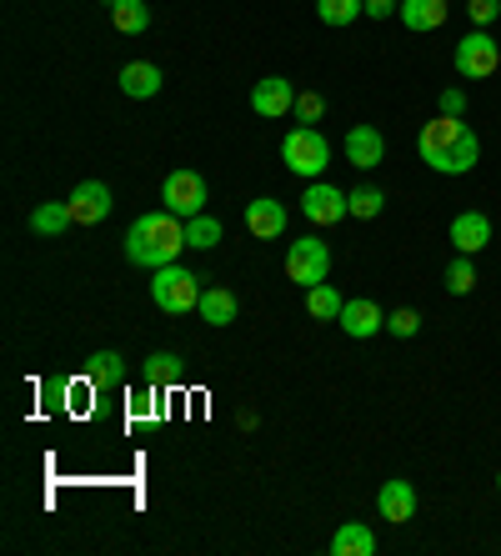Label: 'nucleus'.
Returning <instances> with one entry per match:
<instances>
[{"mask_svg":"<svg viewBox=\"0 0 501 556\" xmlns=\"http://www.w3.org/2000/svg\"><path fill=\"white\" fill-rule=\"evenodd\" d=\"M416 155L437 176H466L481 161V141H476V130L462 116H437V121H426L422 136H416Z\"/></svg>","mask_w":501,"mask_h":556,"instance_id":"nucleus-1","label":"nucleus"},{"mask_svg":"<svg viewBox=\"0 0 501 556\" xmlns=\"http://www.w3.org/2000/svg\"><path fill=\"white\" fill-rule=\"evenodd\" d=\"M180 251H186V220L176 211H151L126 231V261L130 266H146V271H161V266H176Z\"/></svg>","mask_w":501,"mask_h":556,"instance_id":"nucleus-2","label":"nucleus"},{"mask_svg":"<svg viewBox=\"0 0 501 556\" xmlns=\"http://www.w3.org/2000/svg\"><path fill=\"white\" fill-rule=\"evenodd\" d=\"M281 161L291 176H301V181H322L326 166H331V141H326L316 126H296V130H286Z\"/></svg>","mask_w":501,"mask_h":556,"instance_id":"nucleus-3","label":"nucleus"},{"mask_svg":"<svg viewBox=\"0 0 501 556\" xmlns=\"http://www.w3.org/2000/svg\"><path fill=\"white\" fill-rule=\"evenodd\" d=\"M201 276H191L186 266H161V271H151V301L166 316H191L196 306H201Z\"/></svg>","mask_w":501,"mask_h":556,"instance_id":"nucleus-4","label":"nucleus"},{"mask_svg":"<svg viewBox=\"0 0 501 556\" xmlns=\"http://www.w3.org/2000/svg\"><path fill=\"white\" fill-rule=\"evenodd\" d=\"M451 65H456V76L462 80H487L497 76V65H501V46L491 30H466L462 40H456V55H451Z\"/></svg>","mask_w":501,"mask_h":556,"instance_id":"nucleus-5","label":"nucleus"},{"mask_svg":"<svg viewBox=\"0 0 501 556\" xmlns=\"http://www.w3.org/2000/svg\"><path fill=\"white\" fill-rule=\"evenodd\" d=\"M326 271H331V251H326V241L301 236V241L286 247V281H296L301 291H306V286H322Z\"/></svg>","mask_w":501,"mask_h":556,"instance_id":"nucleus-6","label":"nucleus"},{"mask_svg":"<svg viewBox=\"0 0 501 556\" xmlns=\"http://www.w3.org/2000/svg\"><path fill=\"white\" fill-rule=\"evenodd\" d=\"M301 216H306L311 226H341V220L351 216V191H341V186H331V181H306V191H301Z\"/></svg>","mask_w":501,"mask_h":556,"instance_id":"nucleus-7","label":"nucleus"},{"mask_svg":"<svg viewBox=\"0 0 501 556\" xmlns=\"http://www.w3.org/2000/svg\"><path fill=\"white\" fill-rule=\"evenodd\" d=\"M161 201L166 211H176L180 220H191L206 211V176H196V170H171L166 186H161Z\"/></svg>","mask_w":501,"mask_h":556,"instance_id":"nucleus-8","label":"nucleus"},{"mask_svg":"<svg viewBox=\"0 0 501 556\" xmlns=\"http://www.w3.org/2000/svg\"><path fill=\"white\" fill-rule=\"evenodd\" d=\"M65 206H71V220H76V226H101V220L111 216V206H116V195H111L105 181H80Z\"/></svg>","mask_w":501,"mask_h":556,"instance_id":"nucleus-9","label":"nucleus"},{"mask_svg":"<svg viewBox=\"0 0 501 556\" xmlns=\"http://www.w3.org/2000/svg\"><path fill=\"white\" fill-rule=\"evenodd\" d=\"M251 111H256L261 121H281L286 111H296V86L286 76L256 80V91H251Z\"/></svg>","mask_w":501,"mask_h":556,"instance_id":"nucleus-10","label":"nucleus"},{"mask_svg":"<svg viewBox=\"0 0 501 556\" xmlns=\"http://www.w3.org/2000/svg\"><path fill=\"white\" fill-rule=\"evenodd\" d=\"M336 321H341V331H347L351 341H372L376 331H386V311L376 306V301L356 296V301H347V306H341V316H336Z\"/></svg>","mask_w":501,"mask_h":556,"instance_id":"nucleus-11","label":"nucleus"},{"mask_svg":"<svg viewBox=\"0 0 501 556\" xmlns=\"http://www.w3.org/2000/svg\"><path fill=\"white\" fill-rule=\"evenodd\" d=\"M451 247H456V256L487 251L491 247V216L487 211H462V216L451 220Z\"/></svg>","mask_w":501,"mask_h":556,"instance_id":"nucleus-12","label":"nucleus"},{"mask_svg":"<svg viewBox=\"0 0 501 556\" xmlns=\"http://www.w3.org/2000/svg\"><path fill=\"white\" fill-rule=\"evenodd\" d=\"M376 511H381V521H391V527H406V521L416 517V486L412 481H386L381 492H376Z\"/></svg>","mask_w":501,"mask_h":556,"instance_id":"nucleus-13","label":"nucleus"},{"mask_svg":"<svg viewBox=\"0 0 501 556\" xmlns=\"http://www.w3.org/2000/svg\"><path fill=\"white\" fill-rule=\"evenodd\" d=\"M246 231L256 236V241H276L286 231V206L276 195H256L251 206H246Z\"/></svg>","mask_w":501,"mask_h":556,"instance_id":"nucleus-14","label":"nucleus"},{"mask_svg":"<svg viewBox=\"0 0 501 556\" xmlns=\"http://www.w3.org/2000/svg\"><path fill=\"white\" fill-rule=\"evenodd\" d=\"M347 161L361 170H376L386 161V136L376 126H351L347 130Z\"/></svg>","mask_w":501,"mask_h":556,"instance_id":"nucleus-15","label":"nucleus"},{"mask_svg":"<svg viewBox=\"0 0 501 556\" xmlns=\"http://www.w3.org/2000/svg\"><path fill=\"white\" fill-rule=\"evenodd\" d=\"M397 15H401V26H406V30L426 36V30H441V26H447L451 5H447V0H401Z\"/></svg>","mask_w":501,"mask_h":556,"instance_id":"nucleus-16","label":"nucleus"},{"mask_svg":"<svg viewBox=\"0 0 501 556\" xmlns=\"http://www.w3.org/2000/svg\"><path fill=\"white\" fill-rule=\"evenodd\" d=\"M121 91H126L130 101H151V96L161 91V65H151V61L121 65Z\"/></svg>","mask_w":501,"mask_h":556,"instance_id":"nucleus-17","label":"nucleus"},{"mask_svg":"<svg viewBox=\"0 0 501 556\" xmlns=\"http://www.w3.org/2000/svg\"><path fill=\"white\" fill-rule=\"evenodd\" d=\"M86 381L96 391L121 387V381H126V356H121V351H96V356L86 362Z\"/></svg>","mask_w":501,"mask_h":556,"instance_id":"nucleus-18","label":"nucleus"},{"mask_svg":"<svg viewBox=\"0 0 501 556\" xmlns=\"http://www.w3.org/2000/svg\"><path fill=\"white\" fill-rule=\"evenodd\" d=\"M236 311H241V306H236V296L226 291V286H206V291H201V306H196V316H201L206 326H231Z\"/></svg>","mask_w":501,"mask_h":556,"instance_id":"nucleus-19","label":"nucleus"},{"mask_svg":"<svg viewBox=\"0 0 501 556\" xmlns=\"http://www.w3.org/2000/svg\"><path fill=\"white\" fill-rule=\"evenodd\" d=\"M331 552L336 556H376V531L366 521H347V527L331 536Z\"/></svg>","mask_w":501,"mask_h":556,"instance_id":"nucleus-20","label":"nucleus"},{"mask_svg":"<svg viewBox=\"0 0 501 556\" xmlns=\"http://www.w3.org/2000/svg\"><path fill=\"white\" fill-rule=\"evenodd\" d=\"M111 26L121 36H146L151 30V0H121V5H111Z\"/></svg>","mask_w":501,"mask_h":556,"instance_id":"nucleus-21","label":"nucleus"},{"mask_svg":"<svg viewBox=\"0 0 501 556\" xmlns=\"http://www.w3.org/2000/svg\"><path fill=\"white\" fill-rule=\"evenodd\" d=\"M71 226H76V220H71V206H65V201H40V206L30 211V231L36 236H65Z\"/></svg>","mask_w":501,"mask_h":556,"instance_id":"nucleus-22","label":"nucleus"},{"mask_svg":"<svg viewBox=\"0 0 501 556\" xmlns=\"http://www.w3.org/2000/svg\"><path fill=\"white\" fill-rule=\"evenodd\" d=\"M341 306H347V296H341L331 281L306 286V316H311V321H336V316H341Z\"/></svg>","mask_w":501,"mask_h":556,"instance_id":"nucleus-23","label":"nucleus"},{"mask_svg":"<svg viewBox=\"0 0 501 556\" xmlns=\"http://www.w3.org/2000/svg\"><path fill=\"white\" fill-rule=\"evenodd\" d=\"M141 381H146V387H176V381H180V356H171V351H155L151 362L141 366Z\"/></svg>","mask_w":501,"mask_h":556,"instance_id":"nucleus-24","label":"nucleus"},{"mask_svg":"<svg viewBox=\"0 0 501 556\" xmlns=\"http://www.w3.org/2000/svg\"><path fill=\"white\" fill-rule=\"evenodd\" d=\"M186 247H191V251L221 247V220L206 216V211H201V216H191V220H186Z\"/></svg>","mask_w":501,"mask_h":556,"instance_id":"nucleus-25","label":"nucleus"},{"mask_svg":"<svg viewBox=\"0 0 501 556\" xmlns=\"http://www.w3.org/2000/svg\"><path fill=\"white\" fill-rule=\"evenodd\" d=\"M322 26H351L356 15H366V0H316Z\"/></svg>","mask_w":501,"mask_h":556,"instance_id":"nucleus-26","label":"nucleus"},{"mask_svg":"<svg viewBox=\"0 0 501 556\" xmlns=\"http://www.w3.org/2000/svg\"><path fill=\"white\" fill-rule=\"evenodd\" d=\"M381 211H386V191H376V186L351 191V220H376Z\"/></svg>","mask_w":501,"mask_h":556,"instance_id":"nucleus-27","label":"nucleus"},{"mask_svg":"<svg viewBox=\"0 0 501 556\" xmlns=\"http://www.w3.org/2000/svg\"><path fill=\"white\" fill-rule=\"evenodd\" d=\"M447 291L451 296H472L476 291V266H472V256H456L447 266Z\"/></svg>","mask_w":501,"mask_h":556,"instance_id":"nucleus-28","label":"nucleus"},{"mask_svg":"<svg viewBox=\"0 0 501 556\" xmlns=\"http://www.w3.org/2000/svg\"><path fill=\"white\" fill-rule=\"evenodd\" d=\"M386 331H391V337H416V331H422V316H416L412 306H397L386 316Z\"/></svg>","mask_w":501,"mask_h":556,"instance_id":"nucleus-29","label":"nucleus"},{"mask_svg":"<svg viewBox=\"0 0 501 556\" xmlns=\"http://www.w3.org/2000/svg\"><path fill=\"white\" fill-rule=\"evenodd\" d=\"M322 111H326V101L316 91H296V121H301V126H316Z\"/></svg>","mask_w":501,"mask_h":556,"instance_id":"nucleus-30","label":"nucleus"},{"mask_svg":"<svg viewBox=\"0 0 501 556\" xmlns=\"http://www.w3.org/2000/svg\"><path fill=\"white\" fill-rule=\"evenodd\" d=\"M466 15H472V26H476V30H487L491 21L501 15V0H466Z\"/></svg>","mask_w":501,"mask_h":556,"instance_id":"nucleus-31","label":"nucleus"},{"mask_svg":"<svg viewBox=\"0 0 501 556\" xmlns=\"http://www.w3.org/2000/svg\"><path fill=\"white\" fill-rule=\"evenodd\" d=\"M441 116H466V96H462V86H447V91H441Z\"/></svg>","mask_w":501,"mask_h":556,"instance_id":"nucleus-32","label":"nucleus"},{"mask_svg":"<svg viewBox=\"0 0 501 556\" xmlns=\"http://www.w3.org/2000/svg\"><path fill=\"white\" fill-rule=\"evenodd\" d=\"M391 11H401V0H366V15H372V21H386Z\"/></svg>","mask_w":501,"mask_h":556,"instance_id":"nucleus-33","label":"nucleus"},{"mask_svg":"<svg viewBox=\"0 0 501 556\" xmlns=\"http://www.w3.org/2000/svg\"><path fill=\"white\" fill-rule=\"evenodd\" d=\"M497 492H501V471H497Z\"/></svg>","mask_w":501,"mask_h":556,"instance_id":"nucleus-34","label":"nucleus"},{"mask_svg":"<svg viewBox=\"0 0 501 556\" xmlns=\"http://www.w3.org/2000/svg\"><path fill=\"white\" fill-rule=\"evenodd\" d=\"M105 5H121V0H105Z\"/></svg>","mask_w":501,"mask_h":556,"instance_id":"nucleus-35","label":"nucleus"}]
</instances>
